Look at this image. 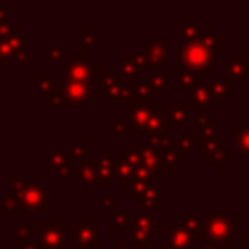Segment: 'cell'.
<instances>
[{"instance_id": "22", "label": "cell", "mask_w": 249, "mask_h": 249, "mask_svg": "<svg viewBox=\"0 0 249 249\" xmlns=\"http://www.w3.org/2000/svg\"><path fill=\"white\" fill-rule=\"evenodd\" d=\"M224 72L230 74V78H239V80H249V66L243 62L241 53H231Z\"/></svg>"}, {"instance_id": "17", "label": "cell", "mask_w": 249, "mask_h": 249, "mask_svg": "<svg viewBox=\"0 0 249 249\" xmlns=\"http://www.w3.org/2000/svg\"><path fill=\"white\" fill-rule=\"evenodd\" d=\"M134 152L140 156V163L146 165L148 169H158L160 167V150H156L148 140H136L134 142Z\"/></svg>"}, {"instance_id": "3", "label": "cell", "mask_w": 249, "mask_h": 249, "mask_svg": "<svg viewBox=\"0 0 249 249\" xmlns=\"http://www.w3.org/2000/svg\"><path fill=\"white\" fill-rule=\"evenodd\" d=\"M12 195H16L23 206V212H37L45 208V187L39 185L37 179L31 177H12Z\"/></svg>"}, {"instance_id": "50", "label": "cell", "mask_w": 249, "mask_h": 249, "mask_svg": "<svg viewBox=\"0 0 249 249\" xmlns=\"http://www.w3.org/2000/svg\"><path fill=\"white\" fill-rule=\"evenodd\" d=\"M14 237H16L19 243L29 241V224H21V226H18V230L14 231Z\"/></svg>"}, {"instance_id": "19", "label": "cell", "mask_w": 249, "mask_h": 249, "mask_svg": "<svg viewBox=\"0 0 249 249\" xmlns=\"http://www.w3.org/2000/svg\"><path fill=\"white\" fill-rule=\"evenodd\" d=\"M134 200H136V204L144 206L146 212H152V214L161 212V189H160V187L150 185V187H148L142 195H138Z\"/></svg>"}, {"instance_id": "16", "label": "cell", "mask_w": 249, "mask_h": 249, "mask_svg": "<svg viewBox=\"0 0 249 249\" xmlns=\"http://www.w3.org/2000/svg\"><path fill=\"white\" fill-rule=\"evenodd\" d=\"M132 95V89L126 86V82L124 80H117L115 84H111L105 91H103V95L101 97H105L107 99V103L111 105V107H124V103H126V99Z\"/></svg>"}, {"instance_id": "37", "label": "cell", "mask_w": 249, "mask_h": 249, "mask_svg": "<svg viewBox=\"0 0 249 249\" xmlns=\"http://www.w3.org/2000/svg\"><path fill=\"white\" fill-rule=\"evenodd\" d=\"M196 124H198V130H214V123H216V117L206 113V107H196Z\"/></svg>"}, {"instance_id": "6", "label": "cell", "mask_w": 249, "mask_h": 249, "mask_svg": "<svg viewBox=\"0 0 249 249\" xmlns=\"http://www.w3.org/2000/svg\"><path fill=\"white\" fill-rule=\"evenodd\" d=\"M152 107H154V99H138L134 95H130L124 103V115L128 117L134 132L136 130H142L146 128V123H148V117L152 113Z\"/></svg>"}, {"instance_id": "34", "label": "cell", "mask_w": 249, "mask_h": 249, "mask_svg": "<svg viewBox=\"0 0 249 249\" xmlns=\"http://www.w3.org/2000/svg\"><path fill=\"white\" fill-rule=\"evenodd\" d=\"M49 103L51 105H66V95H64V88H62V78L54 80L51 84V89L47 93Z\"/></svg>"}, {"instance_id": "1", "label": "cell", "mask_w": 249, "mask_h": 249, "mask_svg": "<svg viewBox=\"0 0 249 249\" xmlns=\"http://www.w3.org/2000/svg\"><path fill=\"white\" fill-rule=\"evenodd\" d=\"M202 228L206 239L214 241L220 249H230L233 245V231L241 230V222L230 218L226 212H206Z\"/></svg>"}, {"instance_id": "44", "label": "cell", "mask_w": 249, "mask_h": 249, "mask_svg": "<svg viewBox=\"0 0 249 249\" xmlns=\"http://www.w3.org/2000/svg\"><path fill=\"white\" fill-rule=\"evenodd\" d=\"M2 204L6 206V210H12V212H23V206H21V202H19V198L16 196V195H4L2 196Z\"/></svg>"}, {"instance_id": "45", "label": "cell", "mask_w": 249, "mask_h": 249, "mask_svg": "<svg viewBox=\"0 0 249 249\" xmlns=\"http://www.w3.org/2000/svg\"><path fill=\"white\" fill-rule=\"evenodd\" d=\"M132 95L134 97H138V99H152V89H150V86H148V82H138L136 86H134V89H132Z\"/></svg>"}, {"instance_id": "38", "label": "cell", "mask_w": 249, "mask_h": 249, "mask_svg": "<svg viewBox=\"0 0 249 249\" xmlns=\"http://www.w3.org/2000/svg\"><path fill=\"white\" fill-rule=\"evenodd\" d=\"M70 154L74 160H82V161H88L89 156H91V144L88 140H82V142H76L72 148H70Z\"/></svg>"}, {"instance_id": "11", "label": "cell", "mask_w": 249, "mask_h": 249, "mask_svg": "<svg viewBox=\"0 0 249 249\" xmlns=\"http://www.w3.org/2000/svg\"><path fill=\"white\" fill-rule=\"evenodd\" d=\"M169 128H171V119H169V115H165L160 105H154V107H152V113H150V117H148L146 128H144L148 140H152V138H156V136L167 134Z\"/></svg>"}, {"instance_id": "33", "label": "cell", "mask_w": 249, "mask_h": 249, "mask_svg": "<svg viewBox=\"0 0 249 249\" xmlns=\"http://www.w3.org/2000/svg\"><path fill=\"white\" fill-rule=\"evenodd\" d=\"M95 43H97L95 33L91 31V27H89V25H84V27H82V54H80V56H84V58L91 60L89 51H91V47H93Z\"/></svg>"}, {"instance_id": "40", "label": "cell", "mask_w": 249, "mask_h": 249, "mask_svg": "<svg viewBox=\"0 0 249 249\" xmlns=\"http://www.w3.org/2000/svg\"><path fill=\"white\" fill-rule=\"evenodd\" d=\"M169 119L173 123H179V124L187 123L189 121V107L187 105H173L171 107V113H169Z\"/></svg>"}, {"instance_id": "59", "label": "cell", "mask_w": 249, "mask_h": 249, "mask_svg": "<svg viewBox=\"0 0 249 249\" xmlns=\"http://www.w3.org/2000/svg\"><path fill=\"white\" fill-rule=\"evenodd\" d=\"M0 212H6V206L4 204H0Z\"/></svg>"}, {"instance_id": "15", "label": "cell", "mask_w": 249, "mask_h": 249, "mask_svg": "<svg viewBox=\"0 0 249 249\" xmlns=\"http://www.w3.org/2000/svg\"><path fill=\"white\" fill-rule=\"evenodd\" d=\"M62 88H64V95H66V105H86L91 97H89V88L88 84H80V82H70L62 78Z\"/></svg>"}, {"instance_id": "7", "label": "cell", "mask_w": 249, "mask_h": 249, "mask_svg": "<svg viewBox=\"0 0 249 249\" xmlns=\"http://www.w3.org/2000/svg\"><path fill=\"white\" fill-rule=\"evenodd\" d=\"M39 247L41 249H60L64 247V222H37Z\"/></svg>"}, {"instance_id": "41", "label": "cell", "mask_w": 249, "mask_h": 249, "mask_svg": "<svg viewBox=\"0 0 249 249\" xmlns=\"http://www.w3.org/2000/svg\"><path fill=\"white\" fill-rule=\"evenodd\" d=\"M117 200H119L117 195H99V208L115 214L117 212Z\"/></svg>"}, {"instance_id": "51", "label": "cell", "mask_w": 249, "mask_h": 249, "mask_svg": "<svg viewBox=\"0 0 249 249\" xmlns=\"http://www.w3.org/2000/svg\"><path fill=\"white\" fill-rule=\"evenodd\" d=\"M12 29H14V25L8 19H0V39H6L12 33Z\"/></svg>"}, {"instance_id": "54", "label": "cell", "mask_w": 249, "mask_h": 249, "mask_svg": "<svg viewBox=\"0 0 249 249\" xmlns=\"http://www.w3.org/2000/svg\"><path fill=\"white\" fill-rule=\"evenodd\" d=\"M113 249H130V247H128V245H126V239H124V237H119V239H117V243H115V247H113Z\"/></svg>"}, {"instance_id": "31", "label": "cell", "mask_w": 249, "mask_h": 249, "mask_svg": "<svg viewBox=\"0 0 249 249\" xmlns=\"http://www.w3.org/2000/svg\"><path fill=\"white\" fill-rule=\"evenodd\" d=\"M179 27H181V43L185 41H195L198 39V21L196 18H181L179 19Z\"/></svg>"}, {"instance_id": "29", "label": "cell", "mask_w": 249, "mask_h": 249, "mask_svg": "<svg viewBox=\"0 0 249 249\" xmlns=\"http://www.w3.org/2000/svg\"><path fill=\"white\" fill-rule=\"evenodd\" d=\"M111 132L117 136V140H119V142H124V140H126V136H128L130 132H134V128H132V124H130V121H128V117H126L124 113L117 115L115 123L111 124Z\"/></svg>"}, {"instance_id": "43", "label": "cell", "mask_w": 249, "mask_h": 249, "mask_svg": "<svg viewBox=\"0 0 249 249\" xmlns=\"http://www.w3.org/2000/svg\"><path fill=\"white\" fill-rule=\"evenodd\" d=\"M177 163H179V160H177V156H175V152H173L171 148H163V150H160V165L175 167Z\"/></svg>"}, {"instance_id": "26", "label": "cell", "mask_w": 249, "mask_h": 249, "mask_svg": "<svg viewBox=\"0 0 249 249\" xmlns=\"http://www.w3.org/2000/svg\"><path fill=\"white\" fill-rule=\"evenodd\" d=\"M134 226L140 228V230H146V231H161L163 226L161 222L152 214V212H134Z\"/></svg>"}, {"instance_id": "42", "label": "cell", "mask_w": 249, "mask_h": 249, "mask_svg": "<svg viewBox=\"0 0 249 249\" xmlns=\"http://www.w3.org/2000/svg\"><path fill=\"white\" fill-rule=\"evenodd\" d=\"M51 84H53V82L49 80L47 70H39V72H37V93L47 95L49 89H51Z\"/></svg>"}, {"instance_id": "23", "label": "cell", "mask_w": 249, "mask_h": 249, "mask_svg": "<svg viewBox=\"0 0 249 249\" xmlns=\"http://www.w3.org/2000/svg\"><path fill=\"white\" fill-rule=\"evenodd\" d=\"M206 105H212V99H210L208 84L204 80V82H196V86L191 89V93H189V105L187 107H206Z\"/></svg>"}, {"instance_id": "32", "label": "cell", "mask_w": 249, "mask_h": 249, "mask_svg": "<svg viewBox=\"0 0 249 249\" xmlns=\"http://www.w3.org/2000/svg\"><path fill=\"white\" fill-rule=\"evenodd\" d=\"M231 144H233L235 148H239L241 156L249 158V124L241 126L239 130H235V132L231 134Z\"/></svg>"}, {"instance_id": "35", "label": "cell", "mask_w": 249, "mask_h": 249, "mask_svg": "<svg viewBox=\"0 0 249 249\" xmlns=\"http://www.w3.org/2000/svg\"><path fill=\"white\" fill-rule=\"evenodd\" d=\"M113 177H117V183L121 187H128L134 181V167L124 165V163H117V169H115Z\"/></svg>"}, {"instance_id": "21", "label": "cell", "mask_w": 249, "mask_h": 249, "mask_svg": "<svg viewBox=\"0 0 249 249\" xmlns=\"http://www.w3.org/2000/svg\"><path fill=\"white\" fill-rule=\"evenodd\" d=\"M179 224L185 226L198 241H204L206 239L204 228H202V220L198 218V214H195V212H181L179 214Z\"/></svg>"}, {"instance_id": "12", "label": "cell", "mask_w": 249, "mask_h": 249, "mask_svg": "<svg viewBox=\"0 0 249 249\" xmlns=\"http://www.w3.org/2000/svg\"><path fill=\"white\" fill-rule=\"evenodd\" d=\"M224 140V132L220 130H198L195 132V148H198L200 152H204V158H212L214 152L220 150Z\"/></svg>"}, {"instance_id": "60", "label": "cell", "mask_w": 249, "mask_h": 249, "mask_svg": "<svg viewBox=\"0 0 249 249\" xmlns=\"http://www.w3.org/2000/svg\"><path fill=\"white\" fill-rule=\"evenodd\" d=\"M2 239H4V233L0 231V245H2Z\"/></svg>"}, {"instance_id": "30", "label": "cell", "mask_w": 249, "mask_h": 249, "mask_svg": "<svg viewBox=\"0 0 249 249\" xmlns=\"http://www.w3.org/2000/svg\"><path fill=\"white\" fill-rule=\"evenodd\" d=\"M124 239H132L136 245H140V247H154V237H152V233L150 231H146V230H140V228H136V226H132V228H128L126 231H124Z\"/></svg>"}, {"instance_id": "2", "label": "cell", "mask_w": 249, "mask_h": 249, "mask_svg": "<svg viewBox=\"0 0 249 249\" xmlns=\"http://www.w3.org/2000/svg\"><path fill=\"white\" fill-rule=\"evenodd\" d=\"M179 58L181 64H185L187 68H191L196 74V82H204L206 80V70H214V54L210 53V49L200 41H185L181 43V51H179Z\"/></svg>"}, {"instance_id": "52", "label": "cell", "mask_w": 249, "mask_h": 249, "mask_svg": "<svg viewBox=\"0 0 249 249\" xmlns=\"http://www.w3.org/2000/svg\"><path fill=\"white\" fill-rule=\"evenodd\" d=\"M19 249H41V247H39L37 241H25V243L19 245Z\"/></svg>"}, {"instance_id": "9", "label": "cell", "mask_w": 249, "mask_h": 249, "mask_svg": "<svg viewBox=\"0 0 249 249\" xmlns=\"http://www.w3.org/2000/svg\"><path fill=\"white\" fill-rule=\"evenodd\" d=\"M99 66L97 60H88L80 54H74L70 58V62H66V74H64V80H70V82H80V84H88L93 70Z\"/></svg>"}, {"instance_id": "14", "label": "cell", "mask_w": 249, "mask_h": 249, "mask_svg": "<svg viewBox=\"0 0 249 249\" xmlns=\"http://www.w3.org/2000/svg\"><path fill=\"white\" fill-rule=\"evenodd\" d=\"M47 165L54 169L58 177H70L74 171V158L70 150H54L47 154Z\"/></svg>"}, {"instance_id": "10", "label": "cell", "mask_w": 249, "mask_h": 249, "mask_svg": "<svg viewBox=\"0 0 249 249\" xmlns=\"http://www.w3.org/2000/svg\"><path fill=\"white\" fill-rule=\"evenodd\" d=\"M0 53L8 58L14 60H25L27 58V49H25V35L18 25H14L12 33L6 39H0Z\"/></svg>"}, {"instance_id": "13", "label": "cell", "mask_w": 249, "mask_h": 249, "mask_svg": "<svg viewBox=\"0 0 249 249\" xmlns=\"http://www.w3.org/2000/svg\"><path fill=\"white\" fill-rule=\"evenodd\" d=\"M208 91H210V99L214 107H222L226 99H230L233 95V88H231V78L228 72L222 74V80H208Z\"/></svg>"}, {"instance_id": "20", "label": "cell", "mask_w": 249, "mask_h": 249, "mask_svg": "<svg viewBox=\"0 0 249 249\" xmlns=\"http://www.w3.org/2000/svg\"><path fill=\"white\" fill-rule=\"evenodd\" d=\"M72 177H80L82 181L89 183V185H101V177H99V171H97V165H95V160H88V161H82L78 167H74L72 171Z\"/></svg>"}, {"instance_id": "36", "label": "cell", "mask_w": 249, "mask_h": 249, "mask_svg": "<svg viewBox=\"0 0 249 249\" xmlns=\"http://www.w3.org/2000/svg\"><path fill=\"white\" fill-rule=\"evenodd\" d=\"M179 84L183 89H189V91L196 86V74L185 64H179Z\"/></svg>"}, {"instance_id": "18", "label": "cell", "mask_w": 249, "mask_h": 249, "mask_svg": "<svg viewBox=\"0 0 249 249\" xmlns=\"http://www.w3.org/2000/svg\"><path fill=\"white\" fill-rule=\"evenodd\" d=\"M198 39L210 49V53L214 56L220 54V53H224V37L216 31V27H212V25L198 27Z\"/></svg>"}, {"instance_id": "39", "label": "cell", "mask_w": 249, "mask_h": 249, "mask_svg": "<svg viewBox=\"0 0 249 249\" xmlns=\"http://www.w3.org/2000/svg\"><path fill=\"white\" fill-rule=\"evenodd\" d=\"M115 160H117V163H124V165H130V167H136L140 163V156L134 150H119Z\"/></svg>"}, {"instance_id": "4", "label": "cell", "mask_w": 249, "mask_h": 249, "mask_svg": "<svg viewBox=\"0 0 249 249\" xmlns=\"http://www.w3.org/2000/svg\"><path fill=\"white\" fill-rule=\"evenodd\" d=\"M198 239L181 224H171L160 231V245L163 249H193Z\"/></svg>"}, {"instance_id": "46", "label": "cell", "mask_w": 249, "mask_h": 249, "mask_svg": "<svg viewBox=\"0 0 249 249\" xmlns=\"http://www.w3.org/2000/svg\"><path fill=\"white\" fill-rule=\"evenodd\" d=\"M183 150H187V152H191L193 148H195V132H183L181 136H179V140H175Z\"/></svg>"}, {"instance_id": "47", "label": "cell", "mask_w": 249, "mask_h": 249, "mask_svg": "<svg viewBox=\"0 0 249 249\" xmlns=\"http://www.w3.org/2000/svg\"><path fill=\"white\" fill-rule=\"evenodd\" d=\"M47 56L51 60H64V45H47Z\"/></svg>"}, {"instance_id": "25", "label": "cell", "mask_w": 249, "mask_h": 249, "mask_svg": "<svg viewBox=\"0 0 249 249\" xmlns=\"http://www.w3.org/2000/svg\"><path fill=\"white\" fill-rule=\"evenodd\" d=\"M95 165H97V171H99V177L101 181H109L113 175H115V169H117V160L109 156L107 150H101L97 160H95Z\"/></svg>"}, {"instance_id": "56", "label": "cell", "mask_w": 249, "mask_h": 249, "mask_svg": "<svg viewBox=\"0 0 249 249\" xmlns=\"http://www.w3.org/2000/svg\"><path fill=\"white\" fill-rule=\"evenodd\" d=\"M239 235H241V239H247L249 241V228L247 230H239Z\"/></svg>"}, {"instance_id": "55", "label": "cell", "mask_w": 249, "mask_h": 249, "mask_svg": "<svg viewBox=\"0 0 249 249\" xmlns=\"http://www.w3.org/2000/svg\"><path fill=\"white\" fill-rule=\"evenodd\" d=\"M8 16H10V12H8V8L4 6V2L0 0V19H8Z\"/></svg>"}, {"instance_id": "27", "label": "cell", "mask_w": 249, "mask_h": 249, "mask_svg": "<svg viewBox=\"0 0 249 249\" xmlns=\"http://www.w3.org/2000/svg\"><path fill=\"white\" fill-rule=\"evenodd\" d=\"M134 226V212H115L109 218V230L113 231H126Z\"/></svg>"}, {"instance_id": "48", "label": "cell", "mask_w": 249, "mask_h": 249, "mask_svg": "<svg viewBox=\"0 0 249 249\" xmlns=\"http://www.w3.org/2000/svg\"><path fill=\"white\" fill-rule=\"evenodd\" d=\"M150 185H152V183H146V181L134 179V181H132V183L128 185V193H130V195H132V196L136 198V196H138V195H142V193H144V191H146V189H148Z\"/></svg>"}, {"instance_id": "24", "label": "cell", "mask_w": 249, "mask_h": 249, "mask_svg": "<svg viewBox=\"0 0 249 249\" xmlns=\"http://www.w3.org/2000/svg\"><path fill=\"white\" fill-rule=\"evenodd\" d=\"M169 78H171V70H167V68H160V70L154 72V76L148 80V86L152 89V99L154 97L158 99V97L163 95V89L167 88Z\"/></svg>"}, {"instance_id": "57", "label": "cell", "mask_w": 249, "mask_h": 249, "mask_svg": "<svg viewBox=\"0 0 249 249\" xmlns=\"http://www.w3.org/2000/svg\"><path fill=\"white\" fill-rule=\"evenodd\" d=\"M4 62H6V56H4V54H2V53H0V66H2V64H4Z\"/></svg>"}, {"instance_id": "5", "label": "cell", "mask_w": 249, "mask_h": 249, "mask_svg": "<svg viewBox=\"0 0 249 249\" xmlns=\"http://www.w3.org/2000/svg\"><path fill=\"white\" fill-rule=\"evenodd\" d=\"M171 56V49L160 39V37H154L150 41L148 47H144V51L140 53V66L142 70H160L161 64Z\"/></svg>"}, {"instance_id": "49", "label": "cell", "mask_w": 249, "mask_h": 249, "mask_svg": "<svg viewBox=\"0 0 249 249\" xmlns=\"http://www.w3.org/2000/svg\"><path fill=\"white\" fill-rule=\"evenodd\" d=\"M231 154H233L231 150H222V148H220L218 152H214V156H212L210 160H212L216 165H222V163H226L228 160H231Z\"/></svg>"}, {"instance_id": "8", "label": "cell", "mask_w": 249, "mask_h": 249, "mask_svg": "<svg viewBox=\"0 0 249 249\" xmlns=\"http://www.w3.org/2000/svg\"><path fill=\"white\" fill-rule=\"evenodd\" d=\"M74 243L86 249H97L101 245L99 222H74L72 224Z\"/></svg>"}, {"instance_id": "58", "label": "cell", "mask_w": 249, "mask_h": 249, "mask_svg": "<svg viewBox=\"0 0 249 249\" xmlns=\"http://www.w3.org/2000/svg\"><path fill=\"white\" fill-rule=\"evenodd\" d=\"M0 97H2V72H0Z\"/></svg>"}, {"instance_id": "28", "label": "cell", "mask_w": 249, "mask_h": 249, "mask_svg": "<svg viewBox=\"0 0 249 249\" xmlns=\"http://www.w3.org/2000/svg\"><path fill=\"white\" fill-rule=\"evenodd\" d=\"M119 78L121 80H132V82H142V78H144V70L138 66V64H134V62H128V60H124V62H119Z\"/></svg>"}, {"instance_id": "61", "label": "cell", "mask_w": 249, "mask_h": 249, "mask_svg": "<svg viewBox=\"0 0 249 249\" xmlns=\"http://www.w3.org/2000/svg\"><path fill=\"white\" fill-rule=\"evenodd\" d=\"M2 121H4V117H2V115H0V123H2Z\"/></svg>"}, {"instance_id": "53", "label": "cell", "mask_w": 249, "mask_h": 249, "mask_svg": "<svg viewBox=\"0 0 249 249\" xmlns=\"http://www.w3.org/2000/svg\"><path fill=\"white\" fill-rule=\"evenodd\" d=\"M200 249H220L214 241H210V239H204L202 243H200Z\"/></svg>"}]
</instances>
